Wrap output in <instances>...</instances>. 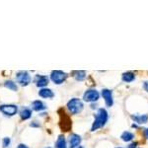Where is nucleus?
Listing matches in <instances>:
<instances>
[{
  "mask_svg": "<svg viewBox=\"0 0 148 148\" xmlns=\"http://www.w3.org/2000/svg\"><path fill=\"white\" fill-rule=\"evenodd\" d=\"M108 119H109L108 112L105 109H99L98 110L97 114L95 116V121H94V123H93L91 130L95 131V130H97L98 128L104 126L106 125L107 121H108Z\"/></svg>",
  "mask_w": 148,
  "mask_h": 148,
  "instance_id": "obj_1",
  "label": "nucleus"
},
{
  "mask_svg": "<svg viewBox=\"0 0 148 148\" xmlns=\"http://www.w3.org/2000/svg\"><path fill=\"white\" fill-rule=\"evenodd\" d=\"M83 108H84V105H83L82 101L78 98H73L67 103V109L72 114H77L81 113Z\"/></svg>",
  "mask_w": 148,
  "mask_h": 148,
  "instance_id": "obj_2",
  "label": "nucleus"
},
{
  "mask_svg": "<svg viewBox=\"0 0 148 148\" xmlns=\"http://www.w3.org/2000/svg\"><path fill=\"white\" fill-rule=\"evenodd\" d=\"M67 77H68V74L63 72V71H61V70H53L51 74V81L57 85L62 84L64 81L67 79Z\"/></svg>",
  "mask_w": 148,
  "mask_h": 148,
  "instance_id": "obj_3",
  "label": "nucleus"
},
{
  "mask_svg": "<svg viewBox=\"0 0 148 148\" xmlns=\"http://www.w3.org/2000/svg\"><path fill=\"white\" fill-rule=\"evenodd\" d=\"M16 80L20 85L28 86L31 83V75L28 71H19L16 73Z\"/></svg>",
  "mask_w": 148,
  "mask_h": 148,
  "instance_id": "obj_4",
  "label": "nucleus"
},
{
  "mask_svg": "<svg viewBox=\"0 0 148 148\" xmlns=\"http://www.w3.org/2000/svg\"><path fill=\"white\" fill-rule=\"evenodd\" d=\"M59 126L63 131H69L72 127V121L69 119V116L65 113L60 114V123H59Z\"/></svg>",
  "mask_w": 148,
  "mask_h": 148,
  "instance_id": "obj_5",
  "label": "nucleus"
},
{
  "mask_svg": "<svg viewBox=\"0 0 148 148\" xmlns=\"http://www.w3.org/2000/svg\"><path fill=\"white\" fill-rule=\"evenodd\" d=\"M0 112L5 116H12L17 114L18 107L16 105H1L0 106Z\"/></svg>",
  "mask_w": 148,
  "mask_h": 148,
  "instance_id": "obj_6",
  "label": "nucleus"
},
{
  "mask_svg": "<svg viewBox=\"0 0 148 148\" xmlns=\"http://www.w3.org/2000/svg\"><path fill=\"white\" fill-rule=\"evenodd\" d=\"M99 98H100L99 92L95 89L87 90L84 93V95H83V99H84L85 102H96L99 100Z\"/></svg>",
  "mask_w": 148,
  "mask_h": 148,
  "instance_id": "obj_7",
  "label": "nucleus"
},
{
  "mask_svg": "<svg viewBox=\"0 0 148 148\" xmlns=\"http://www.w3.org/2000/svg\"><path fill=\"white\" fill-rule=\"evenodd\" d=\"M102 96L104 98L105 103L107 107H112L114 105V99H113V92L109 89H103L102 90Z\"/></svg>",
  "mask_w": 148,
  "mask_h": 148,
  "instance_id": "obj_8",
  "label": "nucleus"
},
{
  "mask_svg": "<svg viewBox=\"0 0 148 148\" xmlns=\"http://www.w3.org/2000/svg\"><path fill=\"white\" fill-rule=\"evenodd\" d=\"M69 148H76L79 146V144L81 143V136L76 133H72L69 136Z\"/></svg>",
  "mask_w": 148,
  "mask_h": 148,
  "instance_id": "obj_9",
  "label": "nucleus"
},
{
  "mask_svg": "<svg viewBox=\"0 0 148 148\" xmlns=\"http://www.w3.org/2000/svg\"><path fill=\"white\" fill-rule=\"evenodd\" d=\"M49 78L45 75H37L36 76V85L40 88H44L49 84Z\"/></svg>",
  "mask_w": 148,
  "mask_h": 148,
  "instance_id": "obj_10",
  "label": "nucleus"
},
{
  "mask_svg": "<svg viewBox=\"0 0 148 148\" xmlns=\"http://www.w3.org/2000/svg\"><path fill=\"white\" fill-rule=\"evenodd\" d=\"M130 118L138 125H143L148 121V114H131Z\"/></svg>",
  "mask_w": 148,
  "mask_h": 148,
  "instance_id": "obj_11",
  "label": "nucleus"
},
{
  "mask_svg": "<svg viewBox=\"0 0 148 148\" xmlns=\"http://www.w3.org/2000/svg\"><path fill=\"white\" fill-rule=\"evenodd\" d=\"M32 109L36 112H42L47 109V106L44 102L40 101V100H36L32 103Z\"/></svg>",
  "mask_w": 148,
  "mask_h": 148,
  "instance_id": "obj_12",
  "label": "nucleus"
},
{
  "mask_svg": "<svg viewBox=\"0 0 148 148\" xmlns=\"http://www.w3.org/2000/svg\"><path fill=\"white\" fill-rule=\"evenodd\" d=\"M40 97L42 98H46V99H51L54 97V94L52 92V90L49 89V88H42L39 91Z\"/></svg>",
  "mask_w": 148,
  "mask_h": 148,
  "instance_id": "obj_13",
  "label": "nucleus"
},
{
  "mask_svg": "<svg viewBox=\"0 0 148 148\" xmlns=\"http://www.w3.org/2000/svg\"><path fill=\"white\" fill-rule=\"evenodd\" d=\"M56 148H67L65 137L63 135H59L56 142Z\"/></svg>",
  "mask_w": 148,
  "mask_h": 148,
  "instance_id": "obj_14",
  "label": "nucleus"
},
{
  "mask_svg": "<svg viewBox=\"0 0 148 148\" xmlns=\"http://www.w3.org/2000/svg\"><path fill=\"white\" fill-rule=\"evenodd\" d=\"M121 79H123V82L130 83V82H132V81L135 79V75H134V73H132V72H125L123 74Z\"/></svg>",
  "mask_w": 148,
  "mask_h": 148,
  "instance_id": "obj_15",
  "label": "nucleus"
},
{
  "mask_svg": "<svg viewBox=\"0 0 148 148\" xmlns=\"http://www.w3.org/2000/svg\"><path fill=\"white\" fill-rule=\"evenodd\" d=\"M20 116L23 121H26V120H29V119L32 116V111L28 108H25L23 109L22 111L20 112Z\"/></svg>",
  "mask_w": 148,
  "mask_h": 148,
  "instance_id": "obj_16",
  "label": "nucleus"
},
{
  "mask_svg": "<svg viewBox=\"0 0 148 148\" xmlns=\"http://www.w3.org/2000/svg\"><path fill=\"white\" fill-rule=\"evenodd\" d=\"M74 78L77 81H83L86 78V72L84 70H79V71H74L72 73Z\"/></svg>",
  "mask_w": 148,
  "mask_h": 148,
  "instance_id": "obj_17",
  "label": "nucleus"
},
{
  "mask_svg": "<svg viewBox=\"0 0 148 148\" xmlns=\"http://www.w3.org/2000/svg\"><path fill=\"white\" fill-rule=\"evenodd\" d=\"M4 86H5L6 88H8V89L12 90V91H18V86L16 84L14 81L12 80H7L4 82Z\"/></svg>",
  "mask_w": 148,
  "mask_h": 148,
  "instance_id": "obj_18",
  "label": "nucleus"
},
{
  "mask_svg": "<svg viewBox=\"0 0 148 148\" xmlns=\"http://www.w3.org/2000/svg\"><path fill=\"white\" fill-rule=\"evenodd\" d=\"M121 138L123 140V141L127 142V141H130V140H132L133 138H134V134L130 132V131H125V132L121 134Z\"/></svg>",
  "mask_w": 148,
  "mask_h": 148,
  "instance_id": "obj_19",
  "label": "nucleus"
},
{
  "mask_svg": "<svg viewBox=\"0 0 148 148\" xmlns=\"http://www.w3.org/2000/svg\"><path fill=\"white\" fill-rule=\"evenodd\" d=\"M11 143V139L9 137H4L3 138V142H2V145H3V148H7L10 145Z\"/></svg>",
  "mask_w": 148,
  "mask_h": 148,
  "instance_id": "obj_20",
  "label": "nucleus"
},
{
  "mask_svg": "<svg viewBox=\"0 0 148 148\" xmlns=\"http://www.w3.org/2000/svg\"><path fill=\"white\" fill-rule=\"evenodd\" d=\"M137 147V142H132L130 144V146H128V148H136Z\"/></svg>",
  "mask_w": 148,
  "mask_h": 148,
  "instance_id": "obj_21",
  "label": "nucleus"
},
{
  "mask_svg": "<svg viewBox=\"0 0 148 148\" xmlns=\"http://www.w3.org/2000/svg\"><path fill=\"white\" fill-rule=\"evenodd\" d=\"M143 89H144L146 92H148V82H147V81L143 83Z\"/></svg>",
  "mask_w": 148,
  "mask_h": 148,
  "instance_id": "obj_22",
  "label": "nucleus"
},
{
  "mask_svg": "<svg viewBox=\"0 0 148 148\" xmlns=\"http://www.w3.org/2000/svg\"><path fill=\"white\" fill-rule=\"evenodd\" d=\"M37 123V121H34V123H31V126H32V127H36V126H37V127H40L39 123Z\"/></svg>",
  "mask_w": 148,
  "mask_h": 148,
  "instance_id": "obj_23",
  "label": "nucleus"
},
{
  "mask_svg": "<svg viewBox=\"0 0 148 148\" xmlns=\"http://www.w3.org/2000/svg\"><path fill=\"white\" fill-rule=\"evenodd\" d=\"M17 148H29L27 145L26 144H23V143H21V144H19L18 145V147Z\"/></svg>",
  "mask_w": 148,
  "mask_h": 148,
  "instance_id": "obj_24",
  "label": "nucleus"
},
{
  "mask_svg": "<svg viewBox=\"0 0 148 148\" xmlns=\"http://www.w3.org/2000/svg\"><path fill=\"white\" fill-rule=\"evenodd\" d=\"M144 135H145V137L148 139V128H146V130H144Z\"/></svg>",
  "mask_w": 148,
  "mask_h": 148,
  "instance_id": "obj_25",
  "label": "nucleus"
},
{
  "mask_svg": "<svg viewBox=\"0 0 148 148\" xmlns=\"http://www.w3.org/2000/svg\"><path fill=\"white\" fill-rule=\"evenodd\" d=\"M77 148H83V147H82V146H78Z\"/></svg>",
  "mask_w": 148,
  "mask_h": 148,
  "instance_id": "obj_26",
  "label": "nucleus"
},
{
  "mask_svg": "<svg viewBox=\"0 0 148 148\" xmlns=\"http://www.w3.org/2000/svg\"><path fill=\"white\" fill-rule=\"evenodd\" d=\"M116 148H121V147H116Z\"/></svg>",
  "mask_w": 148,
  "mask_h": 148,
  "instance_id": "obj_27",
  "label": "nucleus"
},
{
  "mask_svg": "<svg viewBox=\"0 0 148 148\" xmlns=\"http://www.w3.org/2000/svg\"><path fill=\"white\" fill-rule=\"evenodd\" d=\"M47 148H51V147H47Z\"/></svg>",
  "mask_w": 148,
  "mask_h": 148,
  "instance_id": "obj_28",
  "label": "nucleus"
}]
</instances>
